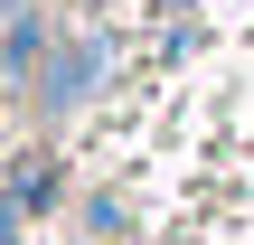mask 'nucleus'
<instances>
[{"instance_id":"f257e3e1","label":"nucleus","mask_w":254,"mask_h":245,"mask_svg":"<svg viewBox=\"0 0 254 245\" xmlns=\"http://www.w3.org/2000/svg\"><path fill=\"white\" fill-rule=\"evenodd\" d=\"M0 94H19V66H9V47H0Z\"/></svg>"}]
</instances>
